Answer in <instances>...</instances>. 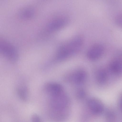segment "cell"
Instances as JSON below:
<instances>
[{"instance_id":"1","label":"cell","mask_w":122,"mask_h":122,"mask_svg":"<svg viewBox=\"0 0 122 122\" xmlns=\"http://www.w3.org/2000/svg\"><path fill=\"white\" fill-rule=\"evenodd\" d=\"M0 54L13 62L18 59V54L15 47L9 41L0 36Z\"/></svg>"},{"instance_id":"2","label":"cell","mask_w":122,"mask_h":122,"mask_svg":"<svg viewBox=\"0 0 122 122\" xmlns=\"http://www.w3.org/2000/svg\"><path fill=\"white\" fill-rule=\"evenodd\" d=\"M83 43V37L81 35H78L61 47L70 56L79 51L82 47Z\"/></svg>"},{"instance_id":"3","label":"cell","mask_w":122,"mask_h":122,"mask_svg":"<svg viewBox=\"0 0 122 122\" xmlns=\"http://www.w3.org/2000/svg\"><path fill=\"white\" fill-rule=\"evenodd\" d=\"M104 50V47L102 45L99 43H96L89 49L87 53V56L90 60H96L102 55Z\"/></svg>"},{"instance_id":"4","label":"cell","mask_w":122,"mask_h":122,"mask_svg":"<svg viewBox=\"0 0 122 122\" xmlns=\"http://www.w3.org/2000/svg\"><path fill=\"white\" fill-rule=\"evenodd\" d=\"M87 106L90 112L95 115L101 114L104 110V106L102 103L95 98L90 99L88 102Z\"/></svg>"},{"instance_id":"5","label":"cell","mask_w":122,"mask_h":122,"mask_svg":"<svg viewBox=\"0 0 122 122\" xmlns=\"http://www.w3.org/2000/svg\"><path fill=\"white\" fill-rule=\"evenodd\" d=\"M44 89L51 96L58 94L64 92L63 87L60 84L56 83L50 82L46 84Z\"/></svg>"},{"instance_id":"6","label":"cell","mask_w":122,"mask_h":122,"mask_svg":"<svg viewBox=\"0 0 122 122\" xmlns=\"http://www.w3.org/2000/svg\"><path fill=\"white\" fill-rule=\"evenodd\" d=\"M67 22L68 20L66 18L58 19L51 22L48 26V29L50 31L56 30L64 26Z\"/></svg>"},{"instance_id":"7","label":"cell","mask_w":122,"mask_h":122,"mask_svg":"<svg viewBox=\"0 0 122 122\" xmlns=\"http://www.w3.org/2000/svg\"><path fill=\"white\" fill-rule=\"evenodd\" d=\"M87 77L86 72L83 71L79 70L72 74L70 80L74 83L77 84H81L86 80Z\"/></svg>"},{"instance_id":"8","label":"cell","mask_w":122,"mask_h":122,"mask_svg":"<svg viewBox=\"0 0 122 122\" xmlns=\"http://www.w3.org/2000/svg\"><path fill=\"white\" fill-rule=\"evenodd\" d=\"M121 61L120 60H117L113 61L111 64L110 68L113 73L118 74L122 71Z\"/></svg>"},{"instance_id":"9","label":"cell","mask_w":122,"mask_h":122,"mask_svg":"<svg viewBox=\"0 0 122 122\" xmlns=\"http://www.w3.org/2000/svg\"><path fill=\"white\" fill-rule=\"evenodd\" d=\"M18 13L19 17L23 19L30 18L32 17L33 15V10L28 8L22 9L20 10Z\"/></svg>"},{"instance_id":"10","label":"cell","mask_w":122,"mask_h":122,"mask_svg":"<svg viewBox=\"0 0 122 122\" xmlns=\"http://www.w3.org/2000/svg\"><path fill=\"white\" fill-rule=\"evenodd\" d=\"M96 78L97 81L99 83H104L106 81L107 78V75L106 71L103 70H99L97 74Z\"/></svg>"},{"instance_id":"11","label":"cell","mask_w":122,"mask_h":122,"mask_svg":"<svg viewBox=\"0 0 122 122\" xmlns=\"http://www.w3.org/2000/svg\"><path fill=\"white\" fill-rule=\"evenodd\" d=\"M19 98L23 101L26 100L27 98V92L26 88L24 86L19 88L17 90Z\"/></svg>"},{"instance_id":"12","label":"cell","mask_w":122,"mask_h":122,"mask_svg":"<svg viewBox=\"0 0 122 122\" xmlns=\"http://www.w3.org/2000/svg\"><path fill=\"white\" fill-rule=\"evenodd\" d=\"M85 95L86 93L85 91L81 89L78 90L76 94L77 97L80 99L83 98L85 97Z\"/></svg>"},{"instance_id":"13","label":"cell","mask_w":122,"mask_h":122,"mask_svg":"<svg viewBox=\"0 0 122 122\" xmlns=\"http://www.w3.org/2000/svg\"><path fill=\"white\" fill-rule=\"evenodd\" d=\"M31 119L32 122H41L40 117L35 114L32 115Z\"/></svg>"},{"instance_id":"14","label":"cell","mask_w":122,"mask_h":122,"mask_svg":"<svg viewBox=\"0 0 122 122\" xmlns=\"http://www.w3.org/2000/svg\"><path fill=\"white\" fill-rule=\"evenodd\" d=\"M116 21L117 24L120 26L122 25V15L119 14L116 17Z\"/></svg>"}]
</instances>
